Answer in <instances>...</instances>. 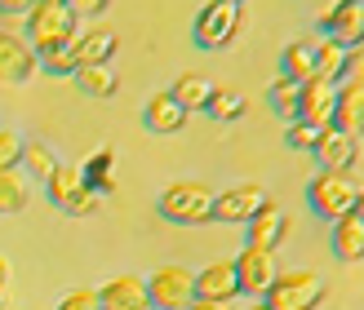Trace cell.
Listing matches in <instances>:
<instances>
[{"mask_svg":"<svg viewBox=\"0 0 364 310\" xmlns=\"http://www.w3.org/2000/svg\"><path fill=\"white\" fill-rule=\"evenodd\" d=\"M76 31H80V18L71 13L67 0H36V5L27 9V45L36 53H53V49H63L76 40Z\"/></svg>","mask_w":364,"mask_h":310,"instance_id":"obj_1","label":"cell"},{"mask_svg":"<svg viewBox=\"0 0 364 310\" xmlns=\"http://www.w3.org/2000/svg\"><path fill=\"white\" fill-rule=\"evenodd\" d=\"M160 217L178 226H205L213 222V191L205 182H173L160 191Z\"/></svg>","mask_w":364,"mask_h":310,"instance_id":"obj_2","label":"cell"},{"mask_svg":"<svg viewBox=\"0 0 364 310\" xmlns=\"http://www.w3.org/2000/svg\"><path fill=\"white\" fill-rule=\"evenodd\" d=\"M355 195H360V182L351 173H333V169H320L306 187V204H311L324 222H338L355 209Z\"/></svg>","mask_w":364,"mask_h":310,"instance_id":"obj_3","label":"cell"},{"mask_svg":"<svg viewBox=\"0 0 364 310\" xmlns=\"http://www.w3.org/2000/svg\"><path fill=\"white\" fill-rule=\"evenodd\" d=\"M271 310H316L324 301V279L316 270H280L262 293Z\"/></svg>","mask_w":364,"mask_h":310,"instance_id":"obj_4","label":"cell"},{"mask_svg":"<svg viewBox=\"0 0 364 310\" xmlns=\"http://www.w3.org/2000/svg\"><path fill=\"white\" fill-rule=\"evenodd\" d=\"M240 5H231V0H209L205 9L196 13V23H191V35H196V45L200 49H223L235 40V31H240Z\"/></svg>","mask_w":364,"mask_h":310,"instance_id":"obj_5","label":"cell"},{"mask_svg":"<svg viewBox=\"0 0 364 310\" xmlns=\"http://www.w3.org/2000/svg\"><path fill=\"white\" fill-rule=\"evenodd\" d=\"M147 293L156 310H187L196 301V275L187 266H160L147 279Z\"/></svg>","mask_w":364,"mask_h":310,"instance_id":"obj_6","label":"cell"},{"mask_svg":"<svg viewBox=\"0 0 364 310\" xmlns=\"http://www.w3.org/2000/svg\"><path fill=\"white\" fill-rule=\"evenodd\" d=\"M235 284H240V293H249V297H258L262 301V293L271 288V279L280 275V266H276V253H267V248H253V244H245L240 253H235Z\"/></svg>","mask_w":364,"mask_h":310,"instance_id":"obj_7","label":"cell"},{"mask_svg":"<svg viewBox=\"0 0 364 310\" xmlns=\"http://www.w3.org/2000/svg\"><path fill=\"white\" fill-rule=\"evenodd\" d=\"M267 204V191L258 187V182H235V187H223L213 191V222H249L253 213H258Z\"/></svg>","mask_w":364,"mask_h":310,"instance_id":"obj_8","label":"cell"},{"mask_svg":"<svg viewBox=\"0 0 364 310\" xmlns=\"http://www.w3.org/2000/svg\"><path fill=\"white\" fill-rule=\"evenodd\" d=\"M41 71V53L27 45V35L0 27V84H27Z\"/></svg>","mask_w":364,"mask_h":310,"instance_id":"obj_9","label":"cell"},{"mask_svg":"<svg viewBox=\"0 0 364 310\" xmlns=\"http://www.w3.org/2000/svg\"><path fill=\"white\" fill-rule=\"evenodd\" d=\"M333 106H338V84L333 80H302V94H298V120L316 124V129H329L333 124Z\"/></svg>","mask_w":364,"mask_h":310,"instance_id":"obj_10","label":"cell"},{"mask_svg":"<svg viewBox=\"0 0 364 310\" xmlns=\"http://www.w3.org/2000/svg\"><path fill=\"white\" fill-rule=\"evenodd\" d=\"M316 160H320V169L351 173V169H355V160H360V138H351V133H342L338 124H329V129H320Z\"/></svg>","mask_w":364,"mask_h":310,"instance_id":"obj_11","label":"cell"},{"mask_svg":"<svg viewBox=\"0 0 364 310\" xmlns=\"http://www.w3.org/2000/svg\"><path fill=\"white\" fill-rule=\"evenodd\" d=\"M324 35H338L342 45H355L364 35V0H329L320 13Z\"/></svg>","mask_w":364,"mask_h":310,"instance_id":"obj_12","label":"cell"},{"mask_svg":"<svg viewBox=\"0 0 364 310\" xmlns=\"http://www.w3.org/2000/svg\"><path fill=\"white\" fill-rule=\"evenodd\" d=\"M67 49H71V62H76V67H98V62L116 58L120 35L112 27H89V31H76V40H71Z\"/></svg>","mask_w":364,"mask_h":310,"instance_id":"obj_13","label":"cell"},{"mask_svg":"<svg viewBox=\"0 0 364 310\" xmlns=\"http://www.w3.org/2000/svg\"><path fill=\"white\" fill-rule=\"evenodd\" d=\"M102 310H151V293L142 275H116L98 288Z\"/></svg>","mask_w":364,"mask_h":310,"instance_id":"obj_14","label":"cell"},{"mask_svg":"<svg viewBox=\"0 0 364 310\" xmlns=\"http://www.w3.org/2000/svg\"><path fill=\"white\" fill-rule=\"evenodd\" d=\"M249 244L253 248H267V253H276L280 244H284V235H289V217H284V209L276 204V199H267V204L249 217Z\"/></svg>","mask_w":364,"mask_h":310,"instance_id":"obj_15","label":"cell"},{"mask_svg":"<svg viewBox=\"0 0 364 310\" xmlns=\"http://www.w3.org/2000/svg\"><path fill=\"white\" fill-rule=\"evenodd\" d=\"M231 297H240V284H235V266L231 262H209L205 270H196V301L227 306Z\"/></svg>","mask_w":364,"mask_h":310,"instance_id":"obj_16","label":"cell"},{"mask_svg":"<svg viewBox=\"0 0 364 310\" xmlns=\"http://www.w3.org/2000/svg\"><path fill=\"white\" fill-rule=\"evenodd\" d=\"M142 124H147L151 133H178L182 124H187V111H182V102L169 94H151L147 106H142Z\"/></svg>","mask_w":364,"mask_h":310,"instance_id":"obj_17","label":"cell"},{"mask_svg":"<svg viewBox=\"0 0 364 310\" xmlns=\"http://www.w3.org/2000/svg\"><path fill=\"white\" fill-rule=\"evenodd\" d=\"M280 76L298 80V84L316 76V35H298V40L284 45V53H280Z\"/></svg>","mask_w":364,"mask_h":310,"instance_id":"obj_18","label":"cell"},{"mask_svg":"<svg viewBox=\"0 0 364 310\" xmlns=\"http://www.w3.org/2000/svg\"><path fill=\"white\" fill-rule=\"evenodd\" d=\"M333 124H338L342 133H351V138L364 133V89H360V84H338Z\"/></svg>","mask_w":364,"mask_h":310,"instance_id":"obj_19","label":"cell"},{"mask_svg":"<svg viewBox=\"0 0 364 310\" xmlns=\"http://www.w3.org/2000/svg\"><path fill=\"white\" fill-rule=\"evenodd\" d=\"M347 53H351V45H342L338 35H316V76L338 84L342 71H347Z\"/></svg>","mask_w":364,"mask_h":310,"instance_id":"obj_20","label":"cell"},{"mask_svg":"<svg viewBox=\"0 0 364 310\" xmlns=\"http://www.w3.org/2000/svg\"><path fill=\"white\" fill-rule=\"evenodd\" d=\"M333 253L342 262H364V222L355 213L333 222Z\"/></svg>","mask_w":364,"mask_h":310,"instance_id":"obj_21","label":"cell"},{"mask_svg":"<svg viewBox=\"0 0 364 310\" xmlns=\"http://www.w3.org/2000/svg\"><path fill=\"white\" fill-rule=\"evenodd\" d=\"M71 80H76V89H80V94H89V98H112L116 89H120V76L112 71V62L76 67V71H71Z\"/></svg>","mask_w":364,"mask_h":310,"instance_id":"obj_22","label":"cell"},{"mask_svg":"<svg viewBox=\"0 0 364 310\" xmlns=\"http://www.w3.org/2000/svg\"><path fill=\"white\" fill-rule=\"evenodd\" d=\"M80 173H85V187H94L98 195H112L116 191V151L98 147L89 155V164H80Z\"/></svg>","mask_w":364,"mask_h":310,"instance_id":"obj_23","label":"cell"},{"mask_svg":"<svg viewBox=\"0 0 364 310\" xmlns=\"http://www.w3.org/2000/svg\"><path fill=\"white\" fill-rule=\"evenodd\" d=\"M45 191H49V199H53L58 209H67L71 199L85 191V173H80V164H58V169L49 173V182H45Z\"/></svg>","mask_w":364,"mask_h":310,"instance_id":"obj_24","label":"cell"},{"mask_svg":"<svg viewBox=\"0 0 364 310\" xmlns=\"http://www.w3.org/2000/svg\"><path fill=\"white\" fill-rule=\"evenodd\" d=\"M169 94L182 102V111H205V106H209V94H213V84L205 80V76H196V71H187V76H178L173 80V89H169Z\"/></svg>","mask_w":364,"mask_h":310,"instance_id":"obj_25","label":"cell"},{"mask_svg":"<svg viewBox=\"0 0 364 310\" xmlns=\"http://www.w3.org/2000/svg\"><path fill=\"white\" fill-rule=\"evenodd\" d=\"M58 155H53V147L49 142H41V138H31V142H23V169L31 173V177H41V182H49V173L58 169Z\"/></svg>","mask_w":364,"mask_h":310,"instance_id":"obj_26","label":"cell"},{"mask_svg":"<svg viewBox=\"0 0 364 310\" xmlns=\"http://www.w3.org/2000/svg\"><path fill=\"white\" fill-rule=\"evenodd\" d=\"M205 111L213 116V120H240L245 116V94L240 89H231V84H213V94H209V106Z\"/></svg>","mask_w":364,"mask_h":310,"instance_id":"obj_27","label":"cell"},{"mask_svg":"<svg viewBox=\"0 0 364 310\" xmlns=\"http://www.w3.org/2000/svg\"><path fill=\"white\" fill-rule=\"evenodd\" d=\"M298 94H302V84H298V80H289V76H280V80H271V89H267V102L276 106V116H284V120H298Z\"/></svg>","mask_w":364,"mask_h":310,"instance_id":"obj_28","label":"cell"},{"mask_svg":"<svg viewBox=\"0 0 364 310\" xmlns=\"http://www.w3.org/2000/svg\"><path fill=\"white\" fill-rule=\"evenodd\" d=\"M27 209V182L18 169H0V213H23Z\"/></svg>","mask_w":364,"mask_h":310,"instance_id":"obj_29","label":"cell"},{"mask_svg":"<svg viewBox=\"0 0 364 310\" xmlns=\"http://www.w3.org/2000/svg\"><path fill=\"white\" fill-rule=\"evenodd\" d=\"M284 142L294 151H316V142H320V129L316 124H306V120H289V129H284Z\"/></svg>","mask_w":364,"mask_h":310,"instance_id":"obj_30","label":"cell"},{"mask_svg":"<svg viewBox=\"0 0 364 310\" xmlns=\"http://www.w3.org/2000/svg\"><path fill=\"white\" fill-rule=\"evenodd\" d=\"M23 164V138L14 129H0V169H18Z\"/></svg>","mask_w":364,"mask_h":310,"instance_id":"obj_31","label":"cell"},{"mask_svg":"<svg viewBox=\"0 0 364 310\" xmlns=\"http://www.w3.org/2000/svg\"><path fill=\"white\" fill-rule=\"evenodd\" d=\"M58 310H102L98 288H71V293L58 301Z\"/></svg>","mask_w":364,"mask_h":310,"instance_id":"obj_32","label":"cell"},{"mask_svg":"<svg viewBox=\"0 0 364 310\" xmlns=\"http://www.w3.org/2000/svg\"><path fill=\"white\" fill-rule=\"evenodd\" d=\"M342 84H360L364 89V35L351 45V53H347V71H342Z\"/></svg>","mask_w":364,"mask_h":310,"instance_id":"obj_33","label":"cell"},{"mask_svg":"<svg viewBox=\"0 0 364 310\" xmlns=\"http://www.w3.org/2000/svg\"><path fill=\"white\" fill-rule=\"evenodd\" d=\"M98 204H102V195H98L94 187H85V191H80V195H76V199L67 204V213H71V217H89V213L98 209Z\"/></svg>","mask_w":364,"mask_h":310,"instance_id":"obj_34","label":"cell"},{"mask_svg":"<svg viewBox=\"0 0 364 310\" xmlns=\"http://www.w3.org/2000/svg\"><path fill=\"white\" fill-rule=\"evenodd\" d=\"M67 5H71V13H89V18H94V13H102L107 5H112V0H67Z\"/></svg>","mask_w":364,"mask_h":310,"instance_id":"obj_35","label":"cell"},{"mask_svg":"<svg viewBox=\"0 0 364 310\" xmlns=\"http://www.w3.org/2000/svg\"><path fill=\"white\" fill-rule=\"evenodd\" d=\"M36 0H0V13H18V9H31Z\"/></svg>","mask_w":364,"mask_h":310,"instance_id":"obj_36","label":"cell"},{"mask_svg":"<svg viewBox=\"0 0 364 310\" xmlns=\"http://www.w3.org/2000/svg\"><path fill=\"white\" fill-rule=\"evenodd\" d=\"M5 284H9V262L0 258V297H5Z\"/></svg>","mask_w":364,"mask_h":310,"instance_id":"obj_37","label":"cell"},{"mask_svg":"<svg viewBox=\"0 0 364 310\" xmlns=\"http://www.w3.org/2000/svg\"><path fill=\"white\" fill-rule=\"evenodd\" d=\"M187 310H227V306H218V301H191Z\"/></svg>","mask_w":364,"mask_h":310,"instance_id":"obj_38","label":"cell"},{"mask_svg":"<svg viewBox=\"0 0 364 310\" xmlns=\"http://www.w3.org/2000/svg\"><path fill=\"white\" fill-rule=\"evenodd\" d=\"M355 217H360V222H364V187H360V195H355V209H351Z\"/></svg>","mask_w":364,"mask_h":310,"instance_id":"obj_39","label":"cell"},{"mask_svg":"<svg viewBox=\"0 0 364 310\" xmlns=\"http://www.w3.org/2000/svg\"><path fill=\"white\" fill-rule=\"evenodd\" d=\"M245 310H271V306H267V301H249Z\"/></svg>","mask_w":364,"mask_h":310,"instance_id":"obj_40","label":"cell"},{"mask_svg":"<svg viewBox=\"0 0 364 310\" xmlns=\"http://www.w3.org/2000/svg\"><path fill=\"white\" fill-rule=\"evenodd\" d=\"M231 5H245V0H231Z\"/></svg>","mask_w":364,"mask_h":310,"instance_id":"obj_41","label":"cell"},{"mask_svg":"<svg viewBox=\"0 0 364 310\" xmlns=\"http://www.w3.org/2000/svg\"><path fill=\"white\" fill-rule=\"evenodd\" d=\"M0 18H5V13H0Z\"/></svg>","mask_w":364,"mask_h":310,"instance_id":"obj_42","label":"cell"}]
</instances>
